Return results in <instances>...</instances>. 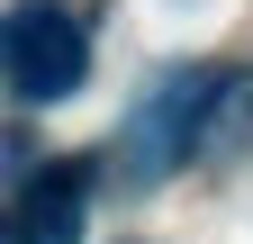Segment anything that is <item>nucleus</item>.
<instances>
[{"instance_id":"nucleus-1","label":"nucleus","mask_w":253,"mask_h":244,"mask_svg":"<svg viewBox=\"0 0 253 244\" xmlns=\"http://www.w3.org/2000/svg\"><path fill=\"white\" fill-rule=\"evenodd\" d=\"M0 64H9V100L18 109H54V100H73L90 81V27L63 0H9Z\"/></svg>"},{"instance_id":"nucleus-2","label":"nucleus","mask_w":253,"mask_h":244,"mask_svg":"<svg viewBox=\"0 0 253 244\" xmlns=\"http://www.w3.org/2000/svg\"><path fill=\"white\" fill-rule=\"evenodd\" d=\"M217 64H199V73H163L136 100V118H126V136H118V163H126V181L136 190H154L172 163H190V154H208V109H217Z\"/></svg>"},{"instance_id":"nucleus-3","label":"nucleus","mask_w":253,"mask_h":244,"mask_svg":"<svg viewBox=\"0 0 253 244\" xmlns=\"http://www.w3.org/2000/svg\"><path fill=\"white\" fill-rule=\"evenodd\" d=\"M82 208H90L82 163H45V172L9 181V244H82Z\"/></svg>"}]
</instances>
